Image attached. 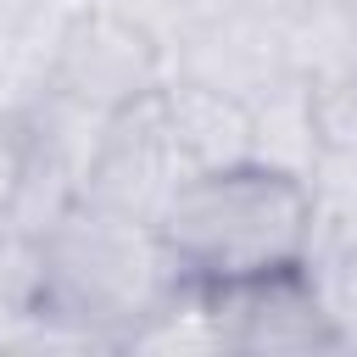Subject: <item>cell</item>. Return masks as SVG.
Wrapping results in <instances>:
<instances>
[{"mask_svg":"<svg viewBox=\"0 0 357 357\" xmlns=\"http://www.w3.org/2000/svg\"><path fill=\"white\" fill-rule=\"evenodd\" d=\"M351 22H357V0H351Z\"/></svg>","mask_w":357,"mask_h":357,"instance_id":"obj_13","label":"cell"},{"mask_svg":"<svg viewBox=\"0 0 357 357\" xmlns=\"http://www.w3.org/2000/svg\"><path fill=\"white\" fill-rule=\"evenodd\" d=\"M245 112H251V162L296 173V178H307L318 167L324 139H318V117H312V78L284 73L262 95H251Z\"/></svg>","mask_w":357,"mask_h":357,"instance_id":"obj_8","label":"cell"},{"mask_svg":"<svg viewBox=\"0 0 357 357\" xmlns=\"http://www.w3.org/2000/svg\"><path fill=\"white\" fill-rule=\"evenodd\" d=\"M162 78H167L162 45L100 0H89L67 22V33L56 45V73H50L56 89H67L100 112H117V106L151 95Z\"/></svg>","mask_w":357,"mask_h":357,"instance_id":"obj_5","label":"cell"},{"mask_svg":"<svg viewBox=\"0 0 357 357\" xmlns=\"http://www.w3.org/2000/svg\"><path fill=\"white\" fill-rule=\"evenodd\" d=\"M156 229L190 279L223 284V279L301 262V245L312 229V190L307 178L262 162L190 173Z\"/></svg>","mask_w":357,"mask_h":357,"instance_id":"obj_2","label":"cell"},{"mask_svg":"<svg viewBox=\"0 0 357 357\" xmlns=\"http://www.w3.org/2000/svg\"><path fill=\"white\" fill-rule=\"evenodd\" d=\"M156 95H162V117H167V128H173V139L195 173L251 162V112L240 95L206 89L195 78H162Z\"/></svg>","mask_w":357,"mask_h":357,"instance_id":"obj_7","label":"cell"},{"mask_svg":"<svg viewBox=\"0 0 357 357\" xmlns=\"http://www.w3.org/2000/svg\"><path fill=\"white\" fill-rule=\"evenodd\" d=\"M22 123L11 117V112H0V212H6V201H11V190H17V178H22Z\"/></svg>","mask_w":357,"mask_h":357,"instance_id":"obj_12","label":"cell"},{"mask_svg":"<svg viewBox=\"0 0 357 357\" xmlns=\"http://www.w3.org/2000/svg\"><path fill=\"white\" fill-rule=\"evenodd\" d=\"M39 312L84 329L95 351H128V335L190 284L156 223H134L84 201H73L39 240Z\"/></svg>","mask_w":357,"mask_h":357,"instance_id":"obj_1","label":"cell"},{"mask_svg":"<svg viewBox=\"0 0 357 357\" xmlns=\"http://www.w3.org/2000/svg\"><path fill=\"white\" fill-rule=\"evenodd\" d=\"M39 284H45L39 240H28V234L0 223V335L39 307Z\"/></svg>","mask_w":357,"mask_h":357,"instance_id":"obj_10","label":"cell"},{"mask_svg":"<svg viewBox=\"0 0 357 357\" xmlns=\"http://www.w3.org/2000/svg\"><path fill=\"white\" fill-rule=\"evenodd\" d=\"M312 117L324 151H357V61L329 78H312Z\"/></svg>","mask_w":357,"mask_h":357,"instance_id":"obj_11","label":"cell"},{"mask_svg":"<svg viewBox=\"0 0 357 357\" xmlns=\"http://www.w3.org/2000/svg\"><path fill=\"white\" fill-rule=\"evenodd\" d=\"M284 73H290L284 17L262 0H223L212 17H201L167 50V78H195V84L240 95V100L262 95Z\"/></svg>","mask_w":357,"mask_h":357,"instance_id":"obj_4","label":"cell"},{"mask_svg":"<svg viewBox=\"0 0 357 357\" xmlns=\"http://www.w3.org/2000/svg\"><path fill=\"white\" fill-rule=\"evenodd\" d=\"M156 89L106 117L100 151H95V162H89V173L78 184L84 206H100V212H117V218H134V223H162L167 201L195 173L184 162L178 139H173L167 117H162V95Z\"/></svg>","mask_w":357,"mask_h":357,"instance_id":"obj_3","label":"cell"},{"mask_svg":"<svg viewBox=\"0 0 357 357\" xmlns=\"http://www.w3.org/2000/svg\"><path fill=\"white\" fill-rule=\"evenodd\" d=\"M301 273H307V284H312V296H318V307L335 329V346L357 351V245L307 229Z\"/></svg>","mask_w":357,"mask_h":357,"instance_id":"obj_9","label":"cell"},{"mask_svg":"<svg viewBox=\"0 0 357 357\" xmlns=\"http://www.w3.org/2000/svg\"><path fill=\"white\" fill-rule=\"evenodd\" d=\"M223 351H340L301 262L206 284Z\"/></svg>","mask_w":357,"mask_h":357,"instance_id":"obj_6","label":"cell"}]
</instances>
